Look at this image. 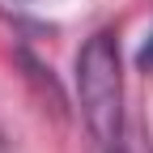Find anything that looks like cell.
Here are the masks:
<instances>
[{"label":"cell","instance_id":"cell-1","mask_svg":"<svg viewBox=\"0 0 153 153\" xmlns=\"http://www.w3.org/2000/svg\"><path fill=\"white\" fill-rule=\"evenodd\" d=\"M76 106L94 145L102 153H115L123 136V68L111 30L89 34L76 51Z\"/></svg>","mask_w":153,"mask_h":153},{"label":"cell","instance_id":"cell-2","mask_svg":"<svg viewBox=\"0 0 153 153\" xmlns=\"http://www.w3.org/2000/svg\"><path fill=\"white\" fill-rule=\"evenodd\" d=\"M136 64H140V68H145V72H153V34H149V38H145V47H140V51H136Z\"/></svg>","mask_w":153,"mask_h":153}]
</instances>
